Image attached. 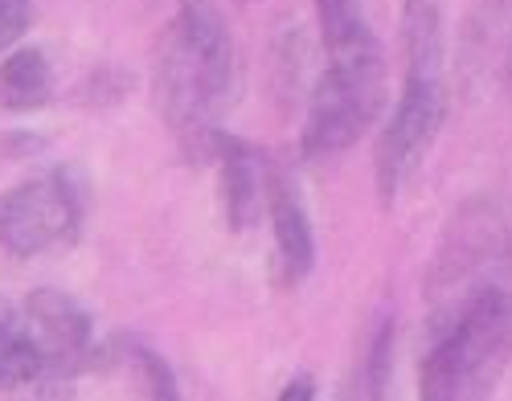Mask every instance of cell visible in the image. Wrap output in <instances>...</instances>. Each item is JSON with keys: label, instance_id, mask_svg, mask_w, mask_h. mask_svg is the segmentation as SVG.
Masks as SVG:
<instances>
[{"label": "cell", "instance_id": "cell-11", "mask_svg": "<svg viewBox=\"0 0 512 401\" xmlns=\"http://www.w3.org/2000/svg\"><path fill=\"white\" fill-rule=\"evenodd\" d=\"M50 385V356L25 303L0 299V389Z\"/></svg>", "mask_w": 512, "mask_h": 401}, {"label": "cell", "instance_id": "cell-9", "mask_svg": "<svg viewBox=\"0 0 512 401\" xmlns=\"http://www.w3.org/2000/svg\"><path fill=\"white\" fill-rule=\"evenodd\" d=\"M267 217H271V234H275L279 283L300 287L316 266V230H312L304 189L295 185V176H287L279 164H271V181H267Z\"/></svg>", "mask_w": 512, "mask_h": 401}, {"label": "cell", "instance_id": "cell-18", "mask_svg": "<svg viewBox=\"0 0 512 401\" xmlns=\"http://www.w3.org/2000/svg\"><path fill=\"white\" fill-rule=\"evenodd\" d=\"M242 5H254V0H242Z\"/></svg>", "mask_w": 512, "mask_h": 401}, {"label": "cell", "instance_id": "cell-15", "mask_svg": "<svg viewBox=\"0 0 512 401\" xmlns=\"http://www.w3.org/2000/svg\"><path fill=\"white\" fill-rule=\"evenodd\" d=\"M316 17H320L324 46H340V41H349V37L369 29L361 0H316Z\"/></svg>", "mask_w": 512, "mask_h": 401}, {"label": "cell", "instance_id": "cell-5", "mask_svg": "<svg viewBox=\"0 0 512 401\" xmlns=\"http://www.w3.org/2000/svg\"><path fill=\"white\" fill-rule=\"evenodd\" d=\"M426 320H439L480 291L512 287V226L496 201H463L435 242L426 266Z\"/></svg>", "mask_w": 512, "mask_h": 401}, {"label": "cell", "instance_id": "cell-14", "mask_svg": "<svg viewBox=\"0 0 512 401\" xmlns=\"http://www.w3.org/2000/svg\"><path fill=\"white\" fill-rule=\"evenodd\" d=\"M394 336H398L394 307H381L365 332V348H361V361L353 373L357 397H386L390 377H394Z\"/></svg>", "mask_w": 512, "mask_h": 401}, {"label": "cell", "instance_id": "cell-1", "mask_svg": "<svg viewBox=\"0 0 512 401\" xmlns=\"http://www.w3.org/2000/svg\"><path fill=\"white\" fill-rule=\"evenodd\" d=\"M234 82L238 58L222 13L209 0H185L156 46V111L189 160H213Z\"/></svg>", "mask_w": 512, "mask_h": 401}, {"label": "cell", "instance_id": "cell-13", "mask_svg": "<svg viewBox=\"0 0 512 401\" xmlns=\"http://www.w3.org/2000/svg\"><path fill=\"white\" fill-rule=\"evenodd\" d=\"M54 99V66L46 58V50H13L0 62V107L13 115H29L41 111Z\"/></svg>", "mask_w": 512, "mask_h": 401}, {"label": "cell", "instance_id": "cell-4", "mask_svg": "<svg viewBox=\"0 0 512 401\" xmlns=\"http://www.w3.org/2000/svg\"><path fill=\"white\" fill-rule=\"evenodd\" d=\"M324 50L328 66L312 86L300 140V152L312 164L345 156L361 136H369L373 123H381L386 107V54L373 29Z\"/></svg>", "mask_w": 512, "mask_h": 401}, {"label": "cell", "instance_id": "cell-16", "mask_svg": "<svg viewBox=\"0 0 512 401\" xmlns=\"http://www.w3.org/2000/svg\"><path fill=\"white\" fill-rule=\"evenodd\" d=\"M29 17H33V0H0V54L13 50L25 37Z\"/></svg>", "mask_w": 512, "mask_h": 401}, {"label": "cell", "instance_id": "cell-7", "mask_svg": "<svg viewBox=\"0 0 512 401\" xmlns=\"http://www.w3.org/2000/svg\"><path fill=\"white\" fill-rule=\"evenodd\" d=\"M455 70L467 95L512 99V0H476L467 9Z\"/></svg>", "mask_w": 512, "mask_h": 401}, {"label": "cell", "instance_id": "cell-2", "mask_svg": "<svg viewBox=\"0 0 512 401\" xmlns=\"http://www.w3.org/2000/svg\"><path fill=\"white\" fill-rule=\"evenodd\" d=\"M447 29L439 0H402V91L377 131L373 181L381 205H398L431 160L447 123Z\"/></svg>", "mask_w": 512, "mask_h": 401}, {"label": "cell", "instance_id": "cell-17", "mask_svg": "<svg viewBox=\"0 0 512 401\" xmlns=\"http://www.w3.org/2000/svg\"><path fill=\"white\" fill-rule=\"evenodd\" d=\"M316 397V381L308 373H295L283 389H279V401H312Z\"/></svg>", "mask_w": 512, "mask_h": 401}, {"label": "cell", "instance_id": "cell-3", "mask_svg": "<svg viewBox=\"0 0 512 401\" xmlns=\"http://www.w3.org/2000/svg\"><path fill=\"white\" fill-rule=\"evenodd\" d=\"M512 369V287L480 291L439 320H426L418 397L480 401Z\"/></svg>", "mask_w": 512, "mask_h": 401}, {"label": "cell", "instance_id": "cell-8", "mask_svg": "<svg viewBox=\"0 0 512 401\" xmlns=\"http://www.w3.org/2000/svg\"><path fill=\"white\" fill-rule=\"evenodd\" d=\"M29 316L37 336L50 356V385H70L78 373L95 369L99 344H95V316L62 287H37L29 299Z\"/></svg>", "mask_w": 512, "mask_h": 401}, {"label": "cell", "instance_id": "cell-10", "mask_svg": "<svg viewBox=\"0 0 512 401\" xmlns=\"http://www.w3.org/2000/svg\"><path fill=\"white\" fill-rule=\"evenodd\" d=\"M213 160L222 172V209H226V226L230 230H250L259 213L267 209V181H271V160L263 152L246 144L234 131H222L213 144Z\"/></svg>", "mask_w": 512, "mask_h": 401}, {"label": "cell", "instance_id": "cell-6", "mask_svg": "<svg viewBox=\"0 0 512 401\" xmlns=\"http://www.w3.org/2000/svg\"><path fill=\"white\" fill-rule=\"evenodd\" d=\"M87 221V185L74 168H50L0 193V250L37 258L78 242Z\"/></svg>", "mask_w": 512, "mask_h": 401}, {"label": "cell", "instance_id": "cell-12", "mask_svg": "<svg viewBox=\"0 0 512 401\" xmlns=\"http://www.w3.org/2000/svg\"><path fill=\"white\" fill-rule=\"evenodd\" d=\"M95 365H107V369H123L140 385L144 397H156V401H177L181 397V385H177V373L164 356L144 344L140 336L132 332H115L103 348H99V361Z\"/></svg>", "mask_w": 512, "mask_h": 401}]
</instances>
